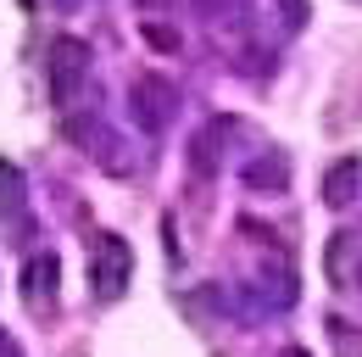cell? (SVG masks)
Here are the masks:
<instances>
[{"label":"cell","instance_id":"1","mask_svg":"<svg viewBox=\"0 0 362 357\" xmlns=\"http://www.w3.org/2000/svg\"><path fill=\"white\" fill-rule=\"evenodd\" d=\"M134 279V246L123 234H95L90 240V285L100 302H117Z\"/></svg>","mask_w":362,"mask_h":357},{"label":"cell","instance_id":"2","mask_svg":"<svg viewBox=\"0 0 362 357\" xmlns=\"http://www.w3.org/2000/svg\"><path fill=\"white\" fill-rule=\"evenodd\" d=\"M84 79H90V45L73 40V34H62V40L50 45V56H45L50 101H56V106H73L78 89H84Z\"/></svg>","mask_w":362,"mask_h":357},{"label":"cell","instance_id":"3","mask_svg":"<svg viewBox=\"0 0 362 357\" xmlns=\"http://www.w3.org/2000/svg\"><path fill=\"white\" fill-rule=\"evenodd\" d=\"M129 106H134V123L145 134H162L173 123V112H179V89H173V79H162V73H139L134 89H129Z\"/></svg>","mask_w":362,"mask_h":357},{"label":"cell","instance_id":"4","mask_svg":"<svg viewBox=\"0 0 362 357\" xmlns=\"http://www.w3.org/2000/svg\"><path fill=\"white\" fill-rule=\"evenodd\" d=\"M67 134H73L84 151H95V157H100L112 174H123V168H129V157H117V151H112V145H117V134L106 129L100 118H73V123H67Z\"/></svg>","mask_w":362,"mask_h":357},{"label":"cell","instance_id":"5","mask_svg":"<svg viewBox=\"0 0 362 357\" xmlns=\"http://www.w3.org/2000/svg\"><path fill=\"white\" fill-rule=\"evenodd\" d=\"M240 178H245V190H257V196H284V190H290V162H284L279 151H268V157H251V162L240 168Z\"/></svg>","mask_w":362,"mask_h":357},{"label":"cell","instance_id":"6","mask_svg":"<svg viewBox=\"0 0 362 357\" xmlns=\"http://www.w3.org/2000/svg\"><path fill=\"white\" fill-rule=\"evenodd\" d=\"M56 273H62V263H56L50 251L28 257V268H23V296H28V307H50V302H56Z\"/></svg>","mask_w":362,"mask_h":357},{"label":"cell","instance_id":"7","mask_svg":"<svg viewBox=\"0 0 362 357\" xmlns=\"http://www.w3.org/2000/svg\"><path fill=\"white\" fill-rule=\"evenodd\" d=\"M357 190H362V162L357 157L329 162V174H323V201H329V207H351Z\"/></svg>","mask_w":362,"mask_h":357},{"label":"cell","instance_id":"8","mask_svg":"<svg viewBox=\"0 0 362 357\" xmlns=\"http://www.w3.org/2000/svg\"><path fill=\"white\" fill-rule=\"evenodd\" d=\"M251 302H257V307H268V312H284L290 302H296V279H290V273L257 279V285H251Z\"/></svg>","mask_w":362,"mask_h":357},{"label":"cell","instance_id":"9","mask_svg":"<svg viewBox=\"0 0 362 357\" xmlns=\"http://www.w3.org/2000/svg\"><path fill=\"white\" fill-rule=\"evenodd\" d=\"M323 268H329V279H334V285H351V279H357V268H351V234H334V240H329Z\"/></svg>","mask_w":362,"mask_h":357},{"label":"cell","instance_id":"10","mask_svg":"<svg viewBox=\"0 0 362 357\" xmlns=\"http://www.w3.org/2000/svg\"><path fill=\"white\" fill-rule=\"evenodd\" d=\"M189 168H195V174H218V151H212V129L189 140Z\"/></svg>","mask_w":362,"mask_h":357},{"label":"cell","instance_id":"11","mask_svg":"<svg viewBox=\"0 0 362 357\" xmlns=\"http://www.w3.org/2000/svg\"><path fill=\"white\" fill-rule=\"evenodd\" d=\"M17 201H23V174L0 162V212H17Z\"/></svg>","mask_w":362,"mask_h":357},{"label":"cell","instance_id":"12","mask_svg":"<svg viewBox=\"0 0 362 357\" xmlns=\"http://www.w3.org/2000/svg\"><path fill=\"white\" fill-rule=\"evenodd\" d=\"M329 341H334L340 352H362V335H351V324H346V318H329Z\"/></svg>","mask_w":362,"mask_h":357},{"label":"cell","instance_id":"13","mask_svg":"<svg viewBox=\"0 0 362 357\" xmlns=\"http://www.w3.org/2000/svg\"><path fill=\"white\" fill-rule=\"evenodd\" d=\"M145 40L156 45V50H179V34H173V28H162V23H145Z\"/></svg>","mask_w":362,"mask_h":357},{"label":"cell","instance_id":"14","mask_svg":"<svg viewBox=\"0 0 362 357\" xmlns=\"http://www.w3.org/2000/svg\"><path fill=\"white\" fill-rule=\"evenodd\" d=\"M279 11H284V23H290V28H301V23H307V0H279Z\"/></svg>","mask_w":362,"mask_h":357},{"label":"cell","instance_id":"15","mask_svg":"<svg viewBox=\"0 0 362 357\" xmlns=\"http://www.w3.org/2000/svg\"><path fill=\"white\" fill-rule=\"evenodd\" d=\"M139 11H168V6H173V0H134Z\"/></svg>","mask_w":362,"mask_h":357},{"label":"cell","instance_id":"16","mask_svg":"<svg viewBox=\"0 0 362 357\" xmlns=\"http://www.w3.org/2000/svg\"><path fill=\"white\" fill-rule=\"evenodd\" d=\"M50 6H56V11H78L84 0H50Z\"/></svg>","mask_w":362,"mask_h":357},{"label":"cell","instance_id":"17","mask_svg":"<svg viewBox=\"0 0 362 357\" xmlns=\"http://www.w3.org/2000/svg\"><path fill=\"white\" fill-rule=\"evenodd\" d=\"M279 357H313V352H301V346H284V352H279Z\"/></svg>","mask_w":362,"mask_h":357},{"label":"cell","instance_id":"18","mask_svg":"<svg viewBox=\"0 0 362 357\" xmlns=\"http://www.w3.org/2000/svg\"><path fill=\"white\" fill-rule=\"evenodd\" d=\"M357 279H362V257H357Z\"/></svg>","mask_w":362,"mask_h":357}]
</instances>
